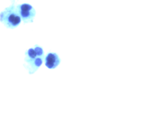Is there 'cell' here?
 I'll return each instance as SVG.
<instances>
[{
  "label": "cell",
  "instance_id": "3957f363",
  "mask_svg": "<svg viewBox=\"0 0 161 120\" xmlns=\"http://www.w3.org/2000/svg\"><path fill=\"white\" fill-rule=\"evenodd\" d=\"M18 12L25 22H31L35 16V12L33 8L28 4L22 5Z\"/></svg>",
  "mask_w": 161,
  "mask_h": 120
},
{
  "label": "cell",
  "instance_id": "277c9868",
  "mask_svg": "<svg viewBox=\"0 0 161 120\" xmlns=\"http://www.w3.org/2000/svg\"><path fill=\"white\" fill-rule=\"evenodd\" d=\"M61 60L56 53H49L45 58V65L50 69L56 68L61 63Z\"/></svg>",
  "mask_w": 161,
  "mask_h": 120
},
{
  "label": "cell",
  "instance_id": "6da1fadb",
  "mask_svg": "<svg viewBox=\"0 0 161 120\" xmlns=\"http://www.w3.org/2000/svg\"><path fill=\"white\" fill-rule=\"evenodd\" d=\"M44 58L42 48L37 46L29 49L26 53L25 66L30 74H33L41 66Z\"/></svg>",
  "mask_w": 161,
  "mask_h": 120
},
{
  "label": "cell",
  "instance_id": "7a4b0ae2",
  "mask_svg": "<svg viewBox=\"0 0 161 120\" xmlns=\"http://www.w3.org/2000/svg\"><path fill=\"white\" fill-rule=\"evenodd\" d=\"M0 21L7 27L14 28L18 26L21 22V17L17 11L9 10L2 13Z\"/></svg>",
  "mask_w": 161,
  "mask_h": 120
}]
</instances>
